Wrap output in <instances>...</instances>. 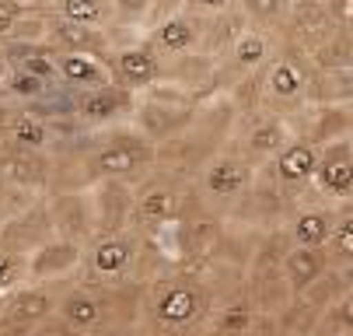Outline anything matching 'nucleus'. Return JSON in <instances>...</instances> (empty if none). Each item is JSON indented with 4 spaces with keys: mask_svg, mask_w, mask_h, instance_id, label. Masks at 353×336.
Returning <instances> with one entry per match:
<instances>
[{
    "mask_svg": "<svg viewBox=\"0 0 353 336\" xmlns=\"http://www.w3.org/2000/svg\"><path fill=\"white\" fill-rule=\"evenodd\" d=\"M137 259V246L130 235H109V238H94V246L88 253V270L94 277H123Z\"/></svg>",
    "mask_w": 353,
    "mask_h": 336,
    "instance_id": "obj_16",
    "label": "nucleus"
},
{
    "mask_svg": "<svg viewBox=\"0 0 353 336\" xmlns=\"http://www.w3.org/2000/svg\"><path fill=\"white\" fill-rule=\"evenodd\" d=\"M4 308H8V295H0V315H4Z\"/></svg>",
    "mask_w": 353,
    "mask_h": 336,
    "instance_id": "obj_36",
    "label": "nucleus"
},
{
    "mask_svg": "<svg viewBox=\"0 0 353 336\" xmlns=\"http://www.w3.org/2000/svg\"><path fill=\"white\" fill-rule=\"evenodd\" d=\"M325 266H329V253L325 246L322 249H312V246H294L283 259V270H287V280L294 291H308L312 284H319L325 277Z\"/></svg>",
    "mask_w": 353,
    "mask_h": 336,
    "instance_id": "obj_21",
    "label": "nucleus"
},
{
    "mask_svg": "<svg viewBox=\"0 0 353 336\" xmlns=\"http://www.w3.org/2000/svg\"><path fill=\"white\" fill-rule=\"evenodd\" d=\"M84 253L77 242H70V238H53V242H46L39 253L28 256V280L35 284H46V280H57L63 273H70L74 266H81Z\"/></svg>",
    "mask_w": 353,
    "mask_h": 336,
    "instance_id": "obj_15",
    "label": "nucleus"
},
{
    "mask_svg": "<svg viewBox=\"0 0 353 336\" xmlns=\"http://www.w3.org/2000/svg\"><path fill=\"white\" fill-rule=\"evenodd\" d=\"M0 186L14 189L32 204L46 200L53 193V155L0 144Z\"/></svg>",
    "mask_w": 353,
    "mask_h": 336,
    "instance_id": "obj_3",
    "label": "nucleus"
},
{
    "mask_svg": "<svg viewBox=\"0 0 353 336\" xmlns=\"http://www.w3.org/2000/svg\"><path fill=\"white\" fill-rule=\"evenodd\" d=\"M18 4H25V8H39L42 0H18Z\"/></svg>",
    "mask_w": 353,
    "mask_h": 336,
    "instance_id": "obj_35",
    "label": "nucleus"
},
{
    "mask_svg": "<svg viewBox=\"0 0 353 336\" xmlns=\"http://www.w3.org/2000/svg\"><path fill=\"white\" fill-rule=\"evenodd\" d=\"M245 336H280V333H276L266 319H256V322H252V329H248Z\"/></svg>",
    "mask_w": 353,
    "mask_h": 336,
    "instance_id": "obj_33",
    "label": "nucleus"
},
{
    "mask_svg": "<svg viewBox=\"0 0 353 336\" xmlns=\"http://www.w3.org/2000/svg\"><path fill=\"white\" fill-rule=\"evenodd\" d=\"M53 14V11H49ZM49 46L57 53H94V57H109L116 46H112V35L109 28H91V25H77V21H67V18H57L49 21Z\"/></svg>",
    "mask_w": 353,
    "mask_h": 336,
    "instance_id": "obj_11",
    "label": "nucleus"
},
{
    "mask_svg": "<svg viewBox=\"0 0 353 336\" xmlns=\"http://www.w3.org/2000/svg\"><path fill=\"white\" fill-rule=\"evenodd\" d=\"M273 57V39L266 35V28H245L238 35V42L228 50V63L241 74H252V70H263Z\"/></svg>",
    "mask_w": 353,
    "mask_h": 336,
    "instance_id": "obj_22",
    "label": "nucleus"
},
{
    "mask_svg": "<svg viewBox=\"0 0 353 336\" xmlns=\"http://www.w3.org/2000/svg\"><path fill=\"white\" fill-rule=\"evenodd\" d=\"M25 4H18V0H0V42H8L18 28V21L25 18Z\"/></svg>",
    "mask_w": 353,
    "mask_h": 336,
    "instance_id": "obj_30",
    "label": "nucleus"
},
{
    "mask_svg": "<svg viewBox=\"0 0 353 336\" xmlns=\"http://www.w3.org/2000/svg\"><path fill=\"white\" fill-rule=\"evenodd\" d=\"M21 280H28V256L0 249V295L18 291Z\"/></svg>",
    "mask_w": 353,
    "mask_h": 336,
    "instance_id": "obj_28",
    "label": "nucleus"
},
{
    "mask_svg": "<svg viewBox=\"0 0 353 336\" xmlns=\"http://www.w3.org/2000/svg\"><path fill=\"white\" fill-rule=\"evenodd\" d=\"M8 74H11V60H8L4 42H0V91H4V84H8Z\"/></svg>",
    "mask_w": 353,
    "mask_h": 336,
    "instance_id": "obj_34",
    "label": "nucleus"
},
{
    "mask_svg": "<svg viewBox=\"0 0 353 336\" xmlns=\"http://www.w3.org/2000/svg\"><path fill=\"white\" fill-rule=\"evenodd\" d=\"M109 308H105V298L91 291V287H77V291H70L63 302H60V319L77 329V333H91L105 322Z\"/></svg>",
    "mask_w": 353,
    "mask_h": 336,
    "instance_id": "obj_19",
    "label": "nucleus"
},
{
    "mask_svg": "<svg viewBox=\"0 0 353 336\" xmlns=\"http://www.w3.org/2000/svg\"><path fill=\"white\" fill-rule=\"evenodd\" d=\"M241 14L259 28H273L290 14V0H241Z\"/></svg>",
    "mask_w": 353,
    "mask_h": 336,
    "instance_id": "obj_25",
    "label": "nucleus"
},
{
    "mask_svg": "<svg viewBox=\"0 0 353 336\" xmlns=\"http://www.w3.org/2000/svg\"><path fill=\"white\" fill-rule=\"evenodd\" d=\"M199 200L196 186H189L175 172H150L143 182L133 189V221L147 228H165L185 214V207Z\"/></svg>",
    "mask_w": 353,
    "mask_h": 336,
    "instance_id": "obj_1",
    "label": "nucleus"
},
{
    "mask_svg": "<svg viewBox=\"0 0 353 336\" xmlns=\"http://www.w3.org/2000/svg\"><path fill=\"white\" fill-rule=\"evenodd\" d=\"M290 32L301 50L319 53L325 42L339 35V18L329 8V0H290Z\"/></svg>",
    "mask_w": 353,
    "mask_h": 336,
    "instance_id": "obj_8",
    "label": "nucleus"
},
{
    "mask_svg": "<svg viewBox=\"0 0 353 336\" xmlns=\"http://www.w3.org/2000/svg\"><path fill=\"white\" fill-rule=\"evenodd\" d=\"M53 238H57L53 210H49V204L42 200V204L21 210L18 217L4 221V228H0V249L18 253V256H32L46 242H53Z\"/></svg>",
    "mask_w": 353,
    "mask_h": 336,
    "instance_id": "obj_6",
    "label": "nucleus"
},
{
    "mask_svg": "<svg viewBox=\"0 0 353 336\" xmlns=\"http://www.w3.org/2000/svg\"><path fill=\"white\" fill-rule=\"evenodd\" d=\"M319 161H322V148H319V144L312 137H294L287 148L270 161V168H273V179L283 189H301V186H308L315 179Z\"/></svg>",
    "mask_w": 353,
    "mask_h": 336,
    "instance_id": "obj_10",
    "label": "nucleus"
},
{
    "mask_svg": "<svg viewBox=\"0 0 353 336\" xmlns=\"http://www.w3.org/2000/svg\"><path fill=\"white\" fill-rule=\"evenodd\" d=\"M46 8L57 18L91 25V28H109L112 25V0H46Z\"/></svg>",
    "mask_w": 353,
    "mask_h": 336,
    "instance_id": "obj_23",
    "label": "nucleus"
},
{
    "mask_svg": "<svg viewBox=\"0 0 353 336\" xmlns=\"http://www.w3.org/2000/svg\"><path fill=\"white\" fill-rule=\"evenodd\" d=\"M88 189H91V207H94V238L123 235V228L133 221V182L109 179Z\"/></svg>",
    "mask_w": 353,
    "mask_h": 336,
    "instance_id": "obj_7",
    "label": "nucleus"
},
{
    "mask_svg": "<svg viewBox=\"0 0 353 336\" xmlns=\"http://www.w3.org/2000/svg\"><path fill=\"white\" fill-rule=\"evenodd\" d=\"M109 70H112V81L133 95H143L154 84L165 81V57L150 46L147 39L140 42H126V46H116V50L105 57Z\"/></svg>",
    "mask_w": 353,
    "mask_h": 336,
    "instance_id": "obj_4",
    "label": "nucleus"
},
{
    "mask_svg": "<svg viewBox=\"0 0 353 336\" xmlns=\"http://www.w3.org/2000/svg\"><path fill=\"white\" fill-rule=\"evenodd\" d=\"M57 67L63 88L70 91H94V88L116 84L105 57H94V53H57Z\"/></svg>",
    "mask_w": 353,
    "mask_h": 336,
    "instance_id": "obj_14",
    "label": "nucleus"
},
{
    "mask_svg": "<svg viewBox=\"0 0 353 336\" xmlns=\"http://www.w3.org/2000/svg\"><path fill=\"white\" fill-rule=\"evenodd\" d=\"M137 99L140 95H133L119 84H105V88H94V91H74V119L84 130L123 126L126 119H133Z\"/></svg>",
    "mask_w": 353,
    "mask_h": 336,
    "instance_id": "obj_5",
    "label": "nucleus"
},
{
    "mask_svg": "<svg viewBox=\"0 0 353 336\" xmlns=\"http://www.w3.org/2000/svg\"><path fill=\"white\" fill-rule=\"evenodd\" d=\"M308 70L301 60L294 57H280L270 63V74H266V91H270V99L280 102V106H297L301 99L308 95Z\"/></svg>",
    "mask_w": 353,
    "mask_h": 336,
    "instance_id": "obj_18",
    "label": "nucleus"
},
{
    "mask_svg": "<svg viewBox=\"0 0 353 336\" xmlns=\"http://www.w3.org/2000/svg\"><path fill=\"white\" fill-rule=\"evenodd\" d=\"M350 151H353V137H350Z\"/></svg>",
    "mask_w": 353,
    "mask_h": 336,
    "instance_id": "obj_37",
    "label": "nucleus"
},
{
    "mask_svg": "<svg viewBox=\"0 0 353 336\" xmlns=\"http://www.w3.org/2000/svg\"><path fill=\"white\" fill-rule=\"evenodd\" d=\"M294 137H290V130H287V123L280 119V116H256V119H252L248 123V130L241 133V151L252 158V161H256V165H270L283 148H287V144H290Z\"/></svg>",
    "mask_w": 353,
    "mask_h": 336,
    "instance_id": "obj_13",
    "label": "nucleus"
},
{
    "mask_svg": "<svg viewBox=\"0 0 353 336\" xmlns=\"http://www.w3.org/2000/svg\"><path fill=\"white\" fill-rule=\"evenodd\" d=\"M0 228H4V217H0Z\"/></svg>",
    "mask_w": 353,
    "mask_h": 336,
    "instance_id": "obj_38",
    "label": "nucleus"
},
{
    "mask_svg": "<svg viewBox=\"0 0 353 336\" xmlns=\"http://www.w3.org/2000/svg\"><path fill=\"white\" fill-rule=\"evenodd\" d=\"M336 319H339V326H343L346 333H353V295H346V298L339 302V308H336Z\"/></svg>",
    "mask_w": 353,
    "mask_h": 336,
    "instance_id": "obj_32",
    "label": "nucleus"
},
{
    "mask_svg": "<svg viewBox=\"0 0 353 336\" xmlns=\"http://www.w3.org/2000/svg\"><path fill=\"white\" fill-rule=\"evenodd\" d=\"M315 182L325 197L332 200H353V151H350V137L332 140L322 148V161L315 172Z\"/></svg>",
    "mask_w": 353,
    "mask_h": 336,
    "instance_id": "obj_12",
    "label": "nucleus"
},
{
    "mask_svg": "<svg viewBox=\"0 0 353 336\" xmlns=\"http://www.w3.org/2000/svg\"><path fill=\"white\" fill-rule=\"evenodd\" d=\"M53 308H57L53 291L42 287V284H28V287H18V291L8 295L4 315H11V319H18L25 326H39V322L49 319V312H53Z\"/></svg>",
    "mask_w": 353,
    "mask_h": 336,
    "instance_id": "obj_20",
    "label": "nucleus"
},
{
    "mask_svg": "<svg viewBox=\"0 0 353 336\" xmlns=\"http://www.w3.org/2000/svg\"><path fill=\"white\" fill-rule=\"evenodd\" d=\"M332 228H336V217H332L329 210H305V214H297V217H294V224H290V238H294V246L322 249V246H329Z\"/></svg>",
    "mask_w": 353,
    "mask_h": 336,
    "instance_id": "obj_24",
    "label": "nucleus"
},
{
    "mask_svg": "<svg viewBox=\"0 0 353 336\" xmlns=\"http://www.w3.org/2000/svg\"><path fill=\"white\" fill-rule=\"evenodd\" d=\"M150 8L154 0H112V25H126V28H140L150 21Z\"/></svg>",
    "mask_w": 353,
    "mask_h": 336,
    "instance_id": "obj_29",
    "label": "nucleus"
},
{
    "mask_svg": "<svg viewBox=\"0 0 353 336\" xmlns=\"http://www.w3.org/2000/svg\"><path fill=\"white\" fill-rule=\"evenodd\" d=\"M203 308H207L203 291H199L196 284H185V280L165 287L161 298L154 302V315H158V322H165V326H185V322H192Z\"/></svg>",
    "mask_w": 353,
    "mask_h": 336,
    "instance_id": "obj_17",
    "label": "nucleus"
},
{
    "mask_svg": "<svg viewBox=\"0 0 353 336\" xmlns=\"http://www.w3.org/2000/svg\"><path fill=\"white\" fill-rule=\"evenodd\" d=\"M185 11L192 14H203V18H214V14H228L234 8H241V0H182Z\"/></svg>",
    "mask_w": 353,
    "mask_h": 336,
    "instance_id": "obj_31",
    "label": "nucleus"
},
{
    "mask_svg": "<svg viewBox=\"0 0 353 336\" xmlns=\"http://www.w3.org/2000/svg\"><path fill=\"white\" fill-rule=\"evenodd\" d=\"M203 35H207V18L192 14V11H179L165 21H158L150 28L147 42L154 46L161 57H189V53H203Z\"/></svg>",
    "mask_w": 353,
    "mask_h": 336,
    "instance_id": "obj_9",
    "label": "nucleus"
},
{
    "mask_svg": "<svg viewBox=\"0 0 353 336\" xmlns=\"http://www.w3.org/2000/svg\"><path fill=\"white\" fill-rule=\"evenodd\" d=\"M325 253H329V259L353 263V207L336 217V228H332V238H329Z\"/></svg>",
    "mask_w": 353,
    "mask_h": 336,
    "instance_id": "obj_27",
    "label": "nucleus"
},
{
    "mask_svg": "<svg viewBox=\"0 0 353 336\" xmlns=\"http://www.w3.org/2000/svg\"><path fill=\"white\" fill-rule=\"evenodd\" d=\"M252 322H256V315H252L248 305H231V308H221V315L210 326V336H245Z\"/></svg>",
    "mask_w": 353,
    "mask_h": 336,
    "instance_id": "obj_26",
    "label": "nucleus"
},
{
    "mask_svg": "<svg viewBox=\"0 0 353 336\" xmlns=\"http://www.w3.org/2000/svg\"><path fill=\"white\" fill-rule=\"evenodd\" d=\"M252 186H256V161L245 151L228 148L203 161L196 179V193L199 200H210V204H234V200H245Z\"/></svg>",
    "mask_w": 353,
    "mask_h": 336,
    "instance_id": "obj_2",
    "label": "nucleus"
}]
</instances>
